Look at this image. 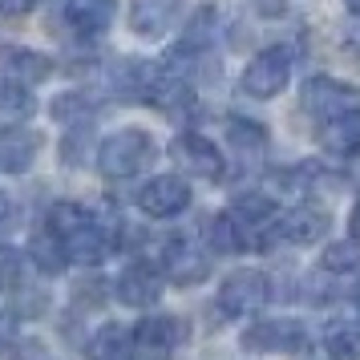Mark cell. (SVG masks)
Segmentation results:
<instances>
[{
	"label": "cell",
	"mask_w": 360,
	"mask_h": 360,
	"mask_svg": "<svg viewBox=\"0 0 360 360\" xmlns=\"http://www.w3.org/2000/svg\"><path fill=\"white\" fill-rule=\"evenodd\" d=\"M65 17L77 33L94 37V33H105L117 17V0H69L65 4Z\"/></svg>",
	"instance_id": "obj_14"
},
{
	"label": "cell",
	"mask_w": 360,
	"mask_h": 360,
	"mask_svg": "<svg viewBox=\"0 0 360 360\" xmlns=\"http://www.w3.org/2000/svg\"><path fill=\"white\" fill-rule=\"evenodd\" d=\"M267 304V276L255 271V267H243V271H231L219 288V308L227 311L231 320H247Z\"/></svg>",
	"instance_id": "obj_3"
},
{
	"label": "cell",
	"mask_w": 360,
	"mask_h": 360,
	"mask_svg": "<svg viewBox=\"0 0 360 360\" xmlns=\"http://www.w3.org/2000/svg\"><path fill=\"white\" fill-rule=\"evenodd\" d=\"M182 340L179 316H150L134 328V356L142 360H166Z\"/></svg>",
	"instance_id": "obj_6"
},
{
	"label": "cell",
	"mask_w": 360,
	"mask_h": 360,
	"mask_svg": "<svg viewBox=\"0 0 360 360\" xmlns=\"http://www.w3.org/2000/svg\"><path fill=\"white\" fill-rule=\"evenodd\" d=\"M8 336H13V320H8V316H0V352H4Z\"/></svg>",
	"instance_id": "obj_30"
},
{
	"label": "cell",
	"mask_w": 360,
	"mask_h": 360,
	"mask_svg": "<svg viewBox=\"0 0 360 360\" xmlns=\"http://www.w3.org/2000/svg\"><path fill=\"white\" fill-rule=\"evenodd\" d=\"M61 243H65V255L77 263H101L114 255V235L105 231V223H98L94 214L85 219V223H77L73 231H65V235H57Z\"/></svg>",
	"instance_id": "obj_7"
},
{
	"label": "cell",
	"mask_w": 360,
	"mask_h": 360,
	"mask_svg": "<svg viewBox=\"0 0 360 360\" xmlns=\"http://www.w3.org/2000/svg\"><path fill=\"white\" fill-rule=\"evenodd\" d=\"M29 255H33V263H37V267H45V271H61V267H65V243H61L53 231H41V235H33Z\"/></svg>",
	"instance_id": "obj_20"
},
{
	"label": "cell",
	"mask_w": 360,
	"mask_h": 360,
	"mask_svg": "<svg viewBox=\"0 0 360 360\" xmlns=\"http://www.w3.org/2000/svg\"><path fill=\"white\" fill-rule=\"evenodd\" d=\"M292 49L288 45H271V49L255 53V61L243 69V94L247 98H276V94H283V85H288V77H292Z\"/></svg>",
	"instance_id": "obj_2"
},
{
	"label": "cell",
	"mask_w": 360,
	"mask_h": 360,
	"mask_svg": "<svg viewBox=\"0 0 360 360\" xmlns=\"http://www.w3.org/2000/svg\"><path fill=\"white\" fill-rule=\"evenodd\" d=\"M239 219L235 214H214L207 223V239H211L214 251H243V239H239Z\"/></svg>",
	"instance_id": "obj_21"
},
{
	"label": "cell",
	"mask_w": 360,
	"mask_h": 360,
	"mask_svg": "<svg viewBox=\"0 0 360 360\" xmlns=\"http://www.w3.org/2000/svg\"><path fill=\"white\" fill-rule=\"evenodd\" d=\"M37 8V0H0V20H20Z\"/></svg>",
	"instance_id": "obj_27"
},
{
	"label": "cell",
	"mask_w": 360,
	"mask_h": 360,
	"mask_svg": "<svg viewBox=\"0 0 360 360\" xmlns=\"http://www.w3.org/2000/svg\"><path fill=\"white\" fill-rule=\"evenodd\" d=\"M247 348H255V352H283V348H292V344H304V336L288 324H276V320H263V324L247 328L243 336Z\"/></svg>",
	"instance_id": "obj_17"
},
{
	"label": "cell",
	"mask_w": 360,
	"mask_h": 360,
	"mask_svg": "<svg viewBox=\"0 0 360 360\" xmlns=\"http://www.w3.org/2000/svg\"><path fill=\"white\" fill-rule=\"evenodd\" d=\"M0 114L4 117H29L33 114V94L17 82H0Z\"/></svg>",
	"instance_id": "obj_22"
},
{
	"label": "cell",
	"mask_w": 360,
	"mask_h": 360,
	"mask_svg": "<svg viewBox=\"0 0 360 360\" xmlns=\"http://www.w3.org/2000/svg\"><path fill=\"white\" fill-rule=\"evenodd\" d=\"M304 110H308L316 122H332V117H340L352 110V89L344 82H332V77H311L304 85Z\"/></svg>",
	"instance_id": "obj_8"
},
{
	"label": "cell",
	"mask_w": 360,
	"mask_h": 360,
	"mask_svg": "<svg viewBox=\"0 0 360 360\" xmlns=\"http://www.w3.org/2000/svg\"><path fill=\"white\" fill-rule=\"evenodd\" d=\"M235 219H247V223H263V219H271L276 214V202L263 195H243L239 202H235Z\"/></svg>",
	"instance_id": "obj_26"
},
{
	"label": "cell",
	"mask_w": 360,
	"mask_h": 360,
	"mask_svg": "<svg viewBox=\"0 0 360 360\" xmlns=\"http://www.w3.org/2000/svg\"><path fill=\"white\" fill-rule=\"evenodd\" d=\"M344 4H348V13H352V17H360V0H344Z\"/></svg>",
	"instance_id": "obj_31"
},
{
	"label": "cell",
	"mask_w": 360,
	"mask_h": 360,
	"mask_svg": "<svg viewBox=\"0 0 360 360\" xmlns=\"http://www.w3.org/2000/svg\"><path fill=\"white\" fill-rule=\"evenodd\" d=\"M324 348L332 360H360V332H352V328H332Z\"/></svg>",
	"instance_id": "obj_24"
},
{
	"label": "cell",
	"mask_w": 360,
	"mask_h": 360,
	"mask_svg": "<svg viewBox=\"0 0 360 360\" xmlns=\"http://www.w3.org/2000/svg\"><path fill=\"white\" fill-rule=\"evenodd\" d=\"M158 295H162V279L142 263H134L117 276V300L130 308H150V304H158Z\"/></svg>",
	"instance_id": "obj_10"
},
{
	"label": "cell",
	"mask_w": 360,
	"mask_h": 360,
	"mask_svg": "<svg viewBox=\"0 0 360 360\" xmlns=\"http://www.w3.org/2000/svg\"><path fill=\"white\" fill-rule=\"evenodd\" d=\"M138 207L150 214V219H170L191 207V186L179 179V174H158L150 179L142 191H138Z\"/></svg>",
	"instance_id": "obj_5"
},
{
	"label": "cell",
	"mask_w": 360,
	"mask_h": 360,
	"mask_svg": "<svg viewBox=\"0 0 360 360\" xmlns=\"http://www.w3.org/2000/svg\"><path fill=\"white\" fill-rule=\"evenodd\" d=\"M179 0H130V25L138 37H162L174 25Z\"/></svg>",
	"instance_id": "obj_12"
},
{
	"label": "cell",
	"mask_w": 360,
	"mask_h": 360,
	"mask_svg": "<svg viewBox=\"0 0 360 360\" xmlns=\"http://www.w3.org/2000/svg\"><path fill=\"white\" fill-rule=\"evenodd\" d=\"M227 138H231L239 150H263V142H267V130H263L259 122L231 117V122H227Z\"/></svg>",
	"instance_id": "obj_23"
},
{
	"label": "cell",
	"mask_w": 360,
	"mask_h": 360,
	"mask_svg": "<svg viewBox=\"0 0 360 360\" xmlns=\"http://www.w3.org/2000/svg\"><path fill=\"white\" fill-rule=\"evenodd\" d=\"M37 146H41L37 134L20 130V126L0 130V170H4V174H25L37 158Z\"/></svg>",
	"instance_id": "obj_13"
},
{
	"label": "cell",
	"mask_w": 360,
	"mask_h": 360,
	"mask_svg": "<svg viewBox=\"0 0 360 360\" xmlns=\"http://www.w3.org/2000/svg\"><path fill=\"white\" fill-rule=\"evenodd\" d=\"M352 308H356V316H360V288H356V295H352Z\"/></svg>",
	"instance_id": "obj_32"
},
{
	"label": "cell",
	"mask_w": 360,
	"mask_h": 360,
	"mask_svg": "<svg viewBox=\"0 0 360 360\" xmlns=\"http://www.w3.org/2000/svg\"><path fill=\"white\" fill-rule=\"evenodd\" d=\"M94 360H130L134 356V332H126V324H105L89 344Z\"/></svg>",
	"instance_id": "obj_18"
},
{
	"label": "cell",
	"mask_w": 360,
	"mask_h": 360,
	"mask_svg": "<svg viewBox=\"0 0 360 360\" xmlns=\"http://www.w3.org/2000/svg\"><path fill=\"white\" fill-rule=\"evenodd\" d=\"M0 73L4 77H13L17 85H37V82H45L53 73V65H49V57H41V53H33V49H17V45H4L0 49Z\"/></svg>",
	"instance_id": "obj_9"
},
{
	"label": "cell",
	"mask_w": 360,
	"mask_h": 360,
	"mask_svg": "<svg viewBox=\"0 0 360 360\" xmlns=\"http://www.w3.org/2000/svg\"><path fill=\"white\" fill-rule=\"evenodd\" d=\"M320 142L332 154H356L360 150V110H348V114L332 117L324 130H320Z\"/></svg>",
	"instance_id": "obj_16"
},
{
	"label": "cell",
	"mask_w": 360,
	"mask_h": 360,
	"mask_svg": "<svg viewBox=\"0 0 360 360\" xmlns=\"http://www.w3.org/2000/svg\"><path fill=\"white\" fill-rule=\"evenodd\" d=\"M348 227H352V239L360 243V198L352 202V214H348Z\"/></svg>",
	"instance_id": "obj_29"
},
{
	"label": "cell",
	"mask_w": 360,
	"mask_h": 360,
	"mask_svg": "<svg viewBox=\"0 0 360 360\" xmlns=\"http://www.w3.org/2000/svg\"><path fill=\"white\" fill-rule=\"evenodd\" d=\"M17 227V202L8 198V191H0V235Z\"/></svg>",
	"instance_id": "obj_28"
},
{
	"label": "cell",
	"mask_w": 360,
	"mask_h": 360,
	"mask_svg": "<svg viewBox=\"0 0 360 360\" xmlns=\"http://www.w3.org/2000/svg\"><path fill=\"white\" fill-rule=\"evenodd\" d=\"M154 154H158L154 138H150L146 130L130 126V130H117V134H110V138L101 142L98 170L105 174V179H134L138 170H146V166L154 162Z\"/></svg>",
	"instance_id": "obj_1"
},
{
	"label": "cell",
	"mask_w": 360,
	"mask_h": 360,
	"mask_svg": "<svg viewBox=\"0 0 360 360\" xmlns=\"http://www.w3.org/2000/svg\"><path fill=\"white\" fill-rule=\"evenodd\" d=\"M324 231H328V214L320 211V207H295V211H288V219L279 223V235L292 239V243H316Z\"/></svg>",
	"instance_id": "obj_15"
},
{
	"label": "cell",
	"mask_w": 360,
	"mask_h": 360,
	"mask_svg": "<svg viewBox=\"0 0 360 360\" xmlns=\"http://www.w3.org/2000/svg\"><path fill=\"white\" fill-rule=\"evenodd\" d=\"M20 279H25V255L17 247L0 243V292H13Z\"/></svg>",
	"instance_id": "obj_25"
},
{
	"label": "cell",
	"mask_w": 360,
	"mask_h": 360,
	"mask_svg": "<svg viewBox=\"0 0 360 360\" xmlns=\"http://www.w3.org/2000/svg\"><path fill=\"white\" fill-rule=\"evenodd\" d=\"M328 271H336V276H352L360 271V243L356 239H340V243H328L324 255H320Z\"/></svg>",
	"instance_id": "obj_19"
},
{
	"label": "cell",
	"mask_w": 360,
	"mask_h": 360,
	"mask_svg": "<svg viewBox=\"0 0 360 360\" xmlns=\"http://www.w3.org/2000/svg\"><path fill=\"white\" fill-rule=\"evenodd\" d=\"M170 150H174V158H179L182 170H191V179L214 182V179H223V170H227L219 146H214L211 138H202V134H179Z\"/></svg>",
	"instance_id": "obj_4"
},
{
	"label": "cell",
	"mask_w": 360,
	"mask_h": 360,
	"mask_svg": "<svg viewBox=\"0 0 360 360\" xmlns=\"http://www.w3.org/2000/svg\"><path fill=\"white\" fill-rule=\"evenodd\" d=\"M162 267L174 283H198V279H207V271H211V259L198 247H191L186 239H174V243L166 247Z\"/></svg>",
	"instance_id": "obj_11"
}]
</instances>
